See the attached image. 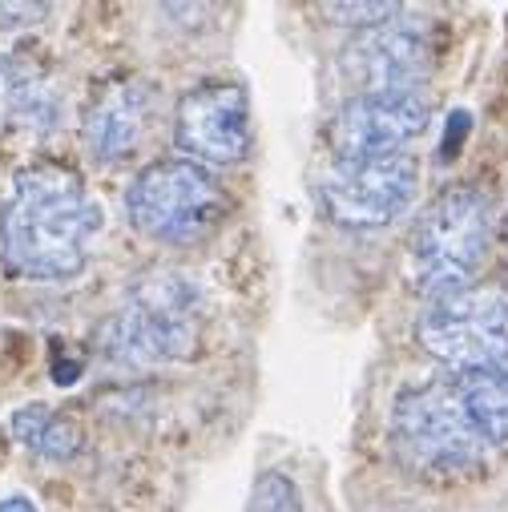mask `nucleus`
<instances>
[{"label": "nucleus", "mask_w": 508, "mask_h": 512, "mask_svg": "<svg viewBox=\"0 0 508 512\" xmlns=\"http://www.w3.org/2000/svg\"><path fill=\"white\" fill-rule=\"evenodd\" d=\"M97 230L101 206L89 198L85 182L57 162H37L13 178L0 206V267L25 283L77 279Z\"/></svg>", "instance_id": "nucleus-1"}, {"label": "nucleus", "mask_w": 508, "mask_h": 512, "mask_svg": "<svg viewBox=\"0 0 508 512\" xmlns=\"http://www.w3.org/2000/svg\"><path fill=\"white\" fill-rule=\"evenodd\" d=\"M492 242V202L476 186H452L432 198L408 238V279L420 295L440 299L472 287Z\"/></svg>", "instance_id": "nucleus-2"}, {"label": "nucleus", "mask_w": 508, "mask_h": 512, "mask_svg": "<svg viewBox=\"0 0 508 512\" xmlns=\"http://www.w3.org/2000/svg\"><path fill=\"white\" fill-rule=\"evenodd\" d=\"M226 206L230 198L222 182L190 158H158L125 190V214L134 230L170 246H190L214 234Z\"/></svg>", "instance_id": "nucleus-3"}, {"label": "nucleus", "mask_w": 508, "mask_h": 512, "mask_svg": "<svg viewBox=\"0 0 508 512\" xmlns=\"http://www.w3.org/2000/svg\"><path fill=\"white\" fill-rule=\"evenodd\" d=\"M392 440L408 468L436 472V476L464 472V468L480 464L488 452V440L472 424L452 379L420 383V388H408L396 400Z\"/></svg>", "instance_id": "nucleus-4"}, {"label": "nucleus", "mask_w": 508, "mask_h": 512, "mask_svg": "<svg viewBox=\"0 0 508 512\" xmlns=\"http://www.w3.org/2000/svg\"><path fill=\"white\" fill-rule=\"evenodd\" d=\"M416 339L452 375L492 367L508 355V295L496 287H464L428 299L416 319Z\"/></svg>", "instance_id": "nucleus-5"}, {"label": "nucleus", "mask_w": 508, "mask_h": 512, "mask_svg": "<svg viewBox=\"0 0 508 512\" xmlns=\"http://www.w3.org/2000/svg\"><path fill=\"white\" fill-rule=\"evenodd\" d=\"M198 343V299L178 275H150L130 291L109 327V355L121 363H166L190 355Z\"/></svg>", "instance_id": "nucleus-6"}, {"label": "nucleus", "mask_w": 508, "mask_h": 512, "mask_svg": "<svg viewBox=\"0 0 508 512\" xmlns=\"http://www.w3.org/2000/svg\"><path fill=\"white\" fill-rule=\"evenodd\" d=\"M420 186V166L408 154L396 158H363V162H331L319 178L323 214L347 230H375L396 222Z\"/></svg>", "instance_id": "nucleus-7"}, {"label": "nucleus", "mask_w": 508, "mask_h": 512, "mask_svg": "<svg viewBox=\"0 0 508 512\" xmlns=\"http://www.w3.org/2000/svg\"><path fill=\"white\" fill-rule=\"evenodd\" d=\"M432 101L424 89L404 93H355L331 121V150L335 162L363 158H396L416 142L428 125Z\"/></svg>", "instance_id": "nucleus-8"}, {"label": "nucleus", "mask_w": 508, "mask_h": 512, "mask_svg": "<svg viewBox=\"0 0 508 512\" xmlns=\"http://www.w3.org/2000/svg\"><path fill=\"white\" fill-rule=\"evenodd\" d=\"M174 142L198 166H234L250 154V93L238 81H202L182 93Z\"/></svg>", "instance_id": "nucleus-9"}, {"label": "nucleus", "mask_w": 508, "mask_h": 512, "mask_svg": "<svg viewBox=\"0 0 508 512\" xmlns=\"http://www.w3.org/2000/svg\"><path fill=\"white\" fill-rule=\"evenodd\" d=\"M343 65L359 81V93L424 89V77H428V33L416 21L392 17L388 25L363 29L347 45Z\"/></svg>", "instance_id": "nucleus-10"}, {"label": "nucleus", "mask_w": 508, "mask_h": 512, "mask_svg": "<svg viewBox=\"0 0 508 512\" xmlns=\"http://www.w3.org/2000/svg\"><path fill=\"white\" fill-rule=\"evenodd\" d=\"M150 117H154V89L146 81H134V77L105 81L89 97V109H85V121H81L89 158L101 162V166L125 162L146 142Z\"/></svg>", "instance_id": "nucleus-11"}, {"label": "nucleus", "mask_w": 508, "mask_h": 512, "mask_svg": "<svg viewBox=\"0 0 508 512\" xmlns=\"http://www.w3.org/2000/svg\"><path fill=\"white\" fill-rule=\"evenodd\" d=\"M456 392L472 416V424L480 428V436L492 444L508 440V355L492 367L468 371V375H452Z\"/></svg>", "instance_id": "nucleus-12"}, {"label": "nucleus", "mask_w": 508, "mask_h": 512, "mask_svg": "<svg viewBox=\"0 0 508 512\" xmlns=\"http://www.w3.org/2000/svg\"><path fill=\"white\" fill-rule=\"evenodd\" d=\"M9 432H13L17 444H25L29 452L49 456V460H69L81 448V428L69 416L49 412L45 404H29V408L13 412Z\"/></svg>", "instance_id": "nucleus-13"}, {"label": "nucleus", "mask_w": 508, "mask_h": 512, "mask_svg": "<svg viewBox=\"0 0 508 512\" xmlns=\"http://www.w3.org/2000/svg\"><path fill=\"white\" fill-rule=\"evenodd\" d=\"M242 512H303V496H299V484L279 472V468H267L254 476L250 484V496H246V508Z\"/></svg>", "instance_id": "nucleus-14"}, {"label": "nucleus", "mask_w": 508, "mask_h": 512, "mask_svg": "<svg viewBox=\"0 0 508 512\" xmlns=\"http://www.w3.org/2000/svg\"><path fill=\"white\" fill-rule=\"evenodd\" d=\"M323 13L335 25L375 29V25H388L392 17H400V5H392V0H371V5H323Z\"/></svg>", "instance_id": "nucleus-15"}, {"label": "nucleus", "mask_w": 508, "mask_h": 512, "mask_svg": "<svg viewBox=\"0 0 508 512\" xmlns=\"http://www.w3.org/2000/svg\"><path fill=\"white\" fill-rule=\"evenodd\" d=\"M460 134H468V113H456V117H452V134L444 138V154H456Z\"/></svg>", "instance_id": "nucleus-16"}, {"label": "nucleus", "mask_w": 508, "mask_h": 512, "mask_svg": "<svg viewBox=\"0 0 508 512\" xmlns=\"http://www.w3.org/2000/svg\"><path fill=\"white\" fill-rule=\"evenodd\" d=\"M0 512H37V504L25 496H9V500H0Z\"/></svg>", "instance_id": "nucleus-17"}, {"label": "nucleus", "mask_w": 508, "mask_h": 512, "mask_svg": "<svg viewBox=\"0 0 508 512\" xmlns=\"http://www.w3.org/2000/svg\"><path fill=\"white\" fill-rule=\"evenodd\" d=\"M504 238H508V222H504Z\"/></svg>", "instance_id": "nucleus-18"}]
</instances>
